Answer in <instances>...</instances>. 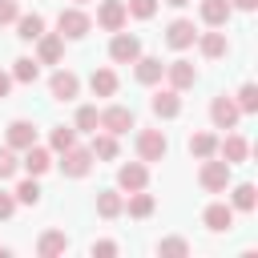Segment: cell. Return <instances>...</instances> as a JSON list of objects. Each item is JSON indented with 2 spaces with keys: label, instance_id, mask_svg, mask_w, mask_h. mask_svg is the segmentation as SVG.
Returning a JSON list of instances; mask_svg holds the SVG:
<instances>
[{
  "label": "cell",
  "instance_id": "13",
  "mask_svg": "<svg viewBox=\"0 0 258 258\" xmlns=\"http://www.w3.org/2000/svg\"><path fill=\"white\" fill-rule=\"evenodd\" d=\"M117 185H121L125 194L145 189V185H149V169H145V161H129V165H121V169H117Z\"/></svg>",
  "mask_w": 258,
  "mask_h": 258
},
{
  "label": "cell",
  "instance_id": "19",
  "mask_svg": "<svg viewBox=\"0 0 258 258\" xmlns=\"http://www.w3.org/2000/svg\"><path fill=\"white\" fill-rule=\"evenodd\" d=\"M133 64H137V81H141V85H157V81L165 77V64H161V56H137Z\"/></svg>",
  "mask_w": 258,
  "mask_h": 258
},
{
  "label": "cell",
  "instance_id": "18",
  "mask_svg": "<svg viewBox=\"0 0 258 258\" xmlns=\"http://www.w3.org/2000/svg\"><path fill=\"white\" fill-rule=\"evenodd\" d=\"M64 250H69L64 230H44V234L36 238V254H40V258H56V254H64Z\"/></svg>",
  "mask_w": 258,
  "mask_h": 258
},
{
  "label": "cell",
  "instance_id": "4",
  "mask_svg": "<svg viewBox=\"0 0 258 258\" xmlns=\"http://www.w3.org/2000/svg\"><path fill=\"white\" fill-rule=\"evenodd\" d=\"M194 40H198V28H194V20H185V16H177V20H169V28H165V44L169 48H194Z\"/></svg>",
  "mask_w": 258,
  "mask_h": 258
},
{
  "label": "cell",
  "instance_id": "1",
  "mask_svg": "<svg viewBox=\"0 0 258 258\" xmlns=\"http://www.w3.org/2000/svg\"><path fill=\"white\" fill-rule=\"evenodd\" d=\"M198 181H202V189H210V194H226V185H230V161H222V157H202Z\"/></svg>",
  "mask_w": 258,
  "mask_h": 258
},
{
  "label": "cell",
  "instance_id": "12",
  "mask_svg": "<svg viewBox=\"0 0 258 258\" xmlns=\"http://www.w3.org/2000/svg\"><path fill=\"white\" fill-rule=\"evenodd\" d=\"M165 77H169V89H194V81H198V69H194V60H185V56H177V60H169L165 64Z\"/></svg>",
  "mask_w": 258,
  "mask_h": 258
},
{
  "label": "cell",
  "instance_id": "36",
  "mask_svg": "<svg viewBox=\"0 0 258 258\" xmlns=\"http://www.w3.org/2000/svg\"><path fill=\"white\" fill-rule=\"evenodd\" d=\"M234 105H238L242 113H254V109H258V85H242V89H238V101H234Z\"/></svg>",
  "mask_w": 258,
  "mask_h": 258
},
{
  "label": "cell",
  "instance_id": "35",
  "mask_svg": "<svg viewBox=\"0 0 258 258\" xmlns=\"http://www.w3.org/2000/svg\"><path fill=\"white\" fill-rule=\"evenodd\" d=\"M16 169H20V161H16V149H12V145H0V181L16 177Z\"/></svg>",
  "mask_w": 258,
  "mask_h": 258
},
{
  "label": "cell",
  "instance_id": "34",
  "mask_svg": "<svg viewBox=\"0 0 258 258\" xmlns=\"http://www.w3.org/2000/svg\"><path fill=\"white\" fill-rule=\"evenodd\" d=\"M157 254H161V258H185V254H189V242H185V238H161V242H157Z\"/></svg>",
  "mask_w": 258,
  "mask_h": 258
},
{
  "label": "cell",
  "instance_id": "42",
  "mask_svg": "<svg viewBox=\"0 0 258 258\" xmlns=\"http://www.w3.org/2000/svg\"><path fill=\"white\" fill-rule=\"evenodd\" d=\"M230 8H238V12H254L258 0H230Z\"/></svg>",
  "mask_w": 258,
  "mask_h": 258
},
{
  "label": "cell",
  "instance_id": "32",
  "mask_svg": "<svg viewBox=\"0 0 258 258\" xmlns=\"http://www.w3.org/2000/svg\"><path fill=\"white\" fill-rule=\"evenodd\" d=\"M48 145H52L56 153H64V149H73V145H77V129H73V125H56V129L48 133Z\"/></svg>",
  "mask_w": 258,
  "mask_h": 258
},
{
  "label": "cell",
  "instance_id": "9",
  "mask_svg": "<svg viewBox=\"0 0 258 258\" xmlns=\"http://www.w3.org/2000/svg\"><path fill=\"white\" fill-rule=\"evenodd\" d=\"M89 169H93V153H89V149L73 145V149L60 153V173H64V177H85Z\"/></svg>",
  "mask_w": 258,
  "mask_h": 258
},
{
  "label": "cell",
  "instance_id": "39",
  "mask_svg": "<svg viewBox=\"0 0 258 258\" xmlns=\"http://www.w3.org/2000/svg\"><path fill=\"white\" fill-rule=\"evenodd\" d=\"M20 16V8H16V0H0V24H12Z\"/></svg>",
  "mask_w": 258,
  "mask_h": 258
},
{
  "label": "cell",
  "instance_id": "43",
  "mask_svg": "<svg viewBox=\"0 0 258 258\" xmlns=\"http://www.w3.org/2000/svg\"><path fill=\"white\" fill-rule=\"evenodd\" d=\"M165 4H169V8H185L189 0H165Z\"/></svg>",
  "mask_w": 258,
  "mask_h": 258
},
{
  "label": "cell",
  "instance_id": "24",
  "mask_svg": "<svg viewBox=\"0 0 258 258\" xmlns=\"http://www.w3.org/2000/svg\"><path fill=\"white\" fill-rule=\"evenodd\" d=\"M153 206H157V202H153V194H145V189H133V194L125 198V214H129V218H149Z\"/></svg>",
  "mask_w": 258,
  "mask_h": 258
},
{
  "label": "cell",
  "instance_id": "40",
  "mask_svg": "<svg viewBox=\"0 0 258 258\" xmlns=\"http://www.w3.org/2000/svg\"><path fill=\"white\" fill-rule=\"evenodd\" d=\"M12 214H16V198H12V194H4V189H0V222H8V218H12Z\"/></svg>",
  "mask_w": 258,
  "mask_h": 258
},
{
  "label": "cell",
  "instance_id": "8",
  "mask_svg": "<svg viewBox=\"0 0 258 258\" xmlns=\"http://www.w3.org/2000/svg\"><path fill=\"white\" fill-rule=\"evenodd\" d=\"M101 129L113 133V137L129 133V129H133V109H125V105H109V109H101Z\"/></svg>",
  "mask_w": 258,
  "mask_h": 258
},
{
  "label": "cell",
  "instance_id": "20",
  "mask_svg": "<svg viewBox=\"0 0 258 258\" xmlns=\"http://www.w3.org/2000/svg\"><path fill=\"white\" fill-rule=\"evenodd\" d=\"M8 145H12V149L36 145V125H32V121H12V125H8Z\"/></svg>",
  "mask_w": 258,
  "mask_h": 258
},
{
  "label": "cell",
  "instance_id": "25",
  "mask_svg": "<svg viewBox=\"0 0 258 258\" xmlns=\"http://www.w3.org/2000/svg\"><path fill=\"white\" fill-rule=\"evenodd\" d=\"M89 89H93L97 97H113V93H117V73H113V69H93Z\"/></svg>",
  "mask_w": 258,
  "mask_h": 258
},
{
  "label": "cell",
  "instance_id": "23",
  "mask_svg": "<svg viewBox=\"0 0 258 258\" xmlns=\"http://www.w3.org/2000/svg\"><path fill=\"white\" fill-rule=\"evenodd\" d=\"M97 214H101V218H121V214H125V198H121L117 189H101V194H97Z\"/></svg>",
  "mask_w": 258,
  "mask_h": 258
},
{
  "label": "cell",
  "instance_id": "10",
  "mask_svg": "<svg viewBox=\"0 0 258 258\" xmlns=\"http://www.w3.org/2000/svg\"><path fill=\"white\" fill-rule=\"evenodd\" d=\"M125 20H129V12H125L121 0H101V8H97V24H101L105 32H121Z\"/></svg>",
  "mask_w": 258,
  "mask_h": 258
},
{
  "label": "cell",
  "instance_id": "2",
  "mask_svg": "<svg viewBox=\"0 0 258 258\" xmlns=\"http://www.w3.org/2000/svg\"><path fill=\"white\" fill-rule=\"evenodd\" d=\"M89 28H93V20H89L81 8H60V16H56V32H60L64 40H81V36H89Z\"/></svg>",
  "mask_w": 258,
  "mask_h": 258
},
{
  "label": "cell",
  "instance_id": "5",
  "mask_svg": "<svg viewBox=\"0 0 258 258\" xmlns=\"http://www.w3.org/2000/svg\"><path fill=\"white\" fill-rule=\"evenodd\" d=\"M109 56H113L117 64H133V60L141 56V40L129 36V32H113V40H109Z\"/></svg>",
  "mask_w": 258,
  "mask_h": 258
},
{
  "label": "cell",
  "instance_id": "41",
  "mask_svg": "<svg viewBox=\"0 0 258 258\" xmlns=\"http://www.w3.org/2000/svg\"><path fill=\"white\" fill-rule=\"evenodd\" d=\"M8 93H12V73H4V69H0V101H4Z\"/></svg>",
  "mask_w": 258,
  "mask_h": 258
},
{
  "label": "cell",
  "instance_id": "16",
  "mask_svg": "<svg viewBox=\"0 0 258 258\" xmlns=\"http://www.w3.org/2000/svg\"><path fill=\"white\" fill-rule=\"evenodd\" d=\"M246 153H250V145L238 137V133H226L222 141H218V149H214V157H222V161H246Z\"/></svg>",
  "mask_w": 258,
  "mask_h": 258
},
{
  "label": "cell",
  "instance_id": "29",
  "mask_svg": "<svg viewBox=\"0 0 258 258\" xmlns=\"http://www.w3.org/2000/svg\"><path fill=\"white\" fill-rule=\"evenodd\" d=\"M73 129H77V133H97V129H101V113H97V105H81Z\"/></svg>",
  "mask_w": 258,
  "mask_h": 258
},
{
  "label": "cell",
  "instance_id": "37",
  "mask_svg": "<svg viewBox=\"0 0 258 258\" xmlns=\"http://www.w3.org/2000/svg\"><path fill=\"white\" fill-rule=\"evenodd\" d=\"M125 12H129V16H137V20H149V16L157 12V0H129V4H125Z\"/></svg>",
  "mask_w": 258,
  "mask_h": 258
},
{
  "label": "cell",
  "instance_id": "7",
  "mask_svg": "<svg viewBox=\"0 0 258 258\" xmlns=\"http://www.w3.org/2000/svg\"><path fill=\"white\" fill-rule=\"evenodd\" d=\"M238 117H242V109L234 105V97H214V101H210V121H214V129H234Z\"/></svg>",
  "mask_w": 258,
  "mask_h": 258
},
{
  "label": "cell",
  "instance_id": "28",
  "mask_svg": "<svg viewBox=\"0 0 258 258\" xmlns=\"http://www.w3.org/2000/svg\"><path fill=\"white\" fill-rule=\"evenodd\" d=\"M36 77H40V60H32V56H16V60H12V81L32 85Z\"/></svg>",
  "mask_w": 258,
  "mask_h": 258
},
{
  "label": "cell",
  "instance_id": "26",
  "mask_svg": "<svg viewBox=\"0 0 258 258\" xmlns=\"http://www.w3.org/2000/svg\"><path fill=\"white\" fill-rule=\"evenodd\" d=\"M89 153H93V161H113L117 157V137L113 133H93Z\"/></svg>",
  "mask_w": 258,
  "mask_h": 258
},
{
  "label": "cell",
  "instance_id": "22",
  "mask_svg": "<svg viewBox=\"0 0 258 258\" xmlns=\"http://www.w3.org/2000/svg\"><path fill=\"white\" fill-rule=\"evenodd\" d=\"M20 165H24V169H28L32 177H40V173H44V169L52 165V153H48V149H40V145H28V149H24V161H20Z\"/></svg>",
  "mask_w": 258,
  "mask_h": 258
},
{
  "label": "cell",
  "instance_id": "17",
  "mask_svg": "<svg viewBox=\"0 0 258 258\" xmlns=\"http://www.w3.org/2000/svg\"><path fill=\"white\" fill-rule=\"evenodd\" d=\"M198 48H202V56H210V60H218V56H226L230 52V40H226V32H198V40H194Z\"/></svg>",
  "mask_w": 258,
  "mask_h": 258
},
{
  "label": "cell",
  "instance_id": "27",
  "mask_svg": "<svg viewBox=\"0 0 258 258\" xmlns=\"http://www.w3.org/2000/svg\"><path fill=\"white\" fill-rule=\"evenodd\" d=\"M40 32H44V16H40V12L16 16V36H20V40H36Z\"/></svg>",
  "mask_w": 258,
  "mask_h": 258
},
{
  "label": "cell",
  "instance_id": "30",
  "mask_svg": "<svg viewBox=\"0 0 258 258\" xmlns=\"http://www.w3.org/2000/svg\"><path fill=\"white\" fill-rule=\"evenodd\" d=\"M12 198H16V206H36V202H40V185H36V177L28 173V177L12 189Z\"/></svg>",
  "mask_w": 258,
  "mask_h": 258
},
{
  "label": "cell",
  "instance_id": "44",
  "mask_svg": "<svg viewBox=\"0 0 258 258\" xmlns=\"http://www.w3.org/2000/svg\"><path fill=\"white\" fill-rule=\"evenodd\" d=\"M77 4H89V0H77Z\"/></svg>",
  "mask_w": 258,
  "mask_h": 258
},
{
  "label": "cell",
  "instance_id": "21",
  "mask_svg": "<svg viewBox=\"0 0 258 258\" xmlns=\"http://www.w3.org/2000/svg\"><path fill=\"white\" fill-rule=\"evenodd\" d=\"M230 0H202V20L210 24V28H222L226 20H230Z\"/></svg>",
  "mask_w": 258,
  "mask_h": 258
},
{
  "label": "cell",
  "instance_id": "6",
  "mask_svg": "<svg viewBox=\"0 0 258 258\" xmlns=\"http://www.w3.org/2000/svg\"><path fill=\"white\" fill-rule=\"evenodd\" d=\"M48 93H52L56 101H73V97L81 93V77H77L73 69H56V73L48 77Z\"/></svg>",
  "mask_w": 258,
  "mask_h": 258
},
{
  "label": "cell",
  "instance_id": "38",
  "mask_svg": "<svg viewBox=\"0 0 258 258\" xmlns=\"http://www.w3.org/2000/svg\"><path fill=\"white\" fill-rule=\"evenodd\" d=\"M89 254H93V258H113V254H117V242H109V238H105V242H93Z\"/></svg>",
  "mask_w": 258,
  "mask_h": 258
},
{
  "label": "cell",
  "instance_id": "11",
  "mask_svg": "<svg viewBox=\"0 0 258 258\" xmlns=\"http://www.w3.org/2000/svg\"><path fill=\"white\" fill-rule=\"evenodd\" d=\"M64 56V36L60 32H40L36 36V60L40 64H60Z\"/></svg>",
  "mask_w": 258,
  "mask_h": 258
},
{
  "label": "cell",
  "instance_id": "31",
  "mask_svg": "<svg viewBox=\"0 0 258 258\" xmlns=\"http://www.w3.org/2000/svg\"><path fill=\"white\" fill-rule=\"evenodd\" d=\"M234 210H242V214H250L254 206H258V189L250 185V181H242V185H234V202H230Z\"/></svg>",
  "mask_w": 258,
  "mask_h": 258
},
{
  "label": "cell",
  "instance_id": "33",
  "mask_svg": "<svg viewBox=\"0 0 258 258\" xmlns=\"http://www.w3.org/2000/svg\"><path fill=\"white\" fill-rule=\"evenodd\" d=\"M214 149H218V137L214 133H194L189 137V153L202 161V157H214Z\"/></svg>",
  "mask_w": 258,
  "mask_h": 258
},
{
  "label": "cell",
  "instance_id": "3",
  "mask_svg": "<svg viewBox=\"0 0 258 258\" xmlns=\"http://www.w3.org/2000/svg\"><path fill=\"white\" fill-rule=\"evenodd\" d=\"M165 149H169V141H165L161 129H141V133H137V157H141V161H161Z\"/></svg>",
  "mask_w": 258,
  "mask_h": 258
},
{
  "label": "cell",
  "instance_id": "15",
  "mask_svg": "<svg viewBox=\"0 0 258 258\" xmlns=\"http://www.w3.org/2000/svg\"><path fill=\"white\" fill-rule=\"evenodd\" d=\"M202 222H206V230L222 234V230H230V226H234V206H226V202H214V206H206Z\"/></svg>",
  "mask_w": 258,
  "mask_h": 258
},
{
  "label": "cell",
  "instance_id": "14",
  "mask_svg": "<svg viewBox=\"0 0 258 258\" xmlns=\"http://www.w3.org/2000/svg\"><path fill=\"white\" fill-rule=\"evenodd\" d=\"M149 109L157 113V117H177L181 113V97H177V89H157L153 97H149Z\"/></svg>",
  "mask_w": 258,
  "mask_h": 258
}]
</instances>
